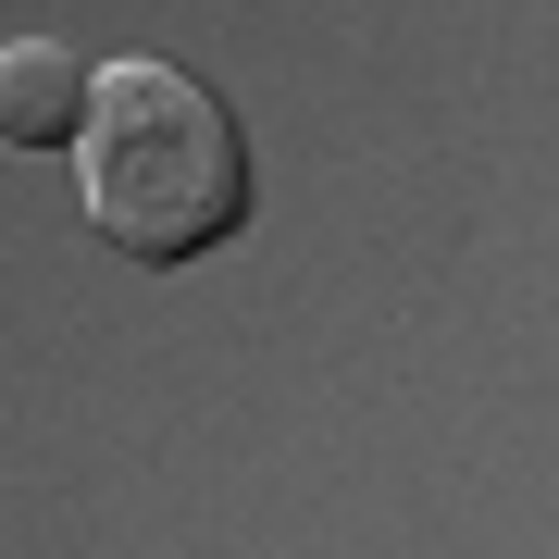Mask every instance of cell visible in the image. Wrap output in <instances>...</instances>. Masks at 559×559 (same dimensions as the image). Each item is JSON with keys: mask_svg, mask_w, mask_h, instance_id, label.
<instances>
[{"mask_svg": "<svg viewBox=\"0 0 559 559\" xmlns=\"http://www.w3.org/2000/svg\"><path fill=\"white\" fill-rule=\"evenodd\" d=\"M75 175H87L100 249L150 261V274H175V261H200V249H224L249 224V138L175 62H100Z\"/></svg>", "mask_w": 559, "mask_h": 559, "instance_id": "6da1fadb", "label": "cell"}, {"mask_svg": "<svg viewBox=\"0 0 559 559\" xmlns=\"http://www.w3.org/2000/svg\"><path fill=\"white\" fill-rule=\"evenodd\" d=\"M87 100H100V75H87L62 38H13L0 50V150H75Z\"/></svg>", "mask_w": 559, "mask_h": 559, "instance_id": "7a4b0ae2", "label": "cell"}]
</instances>
